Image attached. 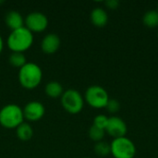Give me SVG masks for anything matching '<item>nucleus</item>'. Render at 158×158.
<instances>
[{
    "instance_id": "39448f33",
    "label": "nucleus",
    "mask_w": 158,
    "mask_h": 158,
    "mask_svg": "<svg viewBox=\"0 0 158 158\" xmlns=\"http://www.w3.org/2000/svg\"><path fill=\"white\" fill-rule=\"evenodd\" d=\"M84 101L91 107L95 109L106 108L109 98L107 91L100 85L88 87L84 94Z\"/></svg>"
},
{
    "instance_id": "b1692460",
    "label": "nucleus",
    "mask_w": 158,
    "mask_h": 158,
    "mask_svg": "<svg viewBox=\"0 0 158 158\" xmlns=\"http://www.w3.org/2000/svg\"><path fill=\"white\" fill-rule=\"evenodd\" d=\"M156 10H157V11H158V5H157V9H156Z\"/></svg>"
},
{
    "instance_id": "ddd939ff",
    "label": "nucleus",
    "mask_w": 158,
    "mask_h": 158,
    "mask_svg": "<svg viewBox=\"0 0 158 158\" xmlns=\"http://www.w3.org/2000/svg\"><path fill=\"white\" fill-rule=\"evenodd\" d=\"M44 93L45 94L53 99L60 98L64 93V89L61 83H59L56 81H51L46 83L44 87Z\"/></svg>"
},
{
    "instance_id": "f03ea898",
    "label": "nucleus",
    "mask_w": 158,
    "mask_h": 158,
    "mask_svg": "<svg viewBox=\"0 0 158 158\" xmlns=\"http://www.w3.org/2000/svg\"><path fill=\"white\" fill-rule=\"evenodd\" d=\"M33 41V33L26 27H22L10 31L6 39V44L10 51L23 53L32 46Z\"/></svg>"
},
{
    "instance_id": "4468645a",
    "label": "nucleus",
    "mask_w": 158,
    "mask_h": 158,
    "mask_svg": "<svg viewBox=\"0 0 158 158\" xmlns=\"http://www.w3.org/2000/svg\"><path fill=\"white\" fill-rule=\"evenodd\" d=\"M16 135L22 142L30 141L33 136V129L28 122H22L16 129Z\"/></svg>"
},
{
    "instance_id": "a211bd4d",
    "label": "nucleus",
    "mask_w": 158,
    "mask_h": 158,
    "mask_svg": "<svg viewBox=\"0 0 158 158\" xmlns=\"http://www.w3.org/2000/svg\"><path fill=\"white\" fill-rule=\"evenodd\" d=\"M88 135H89V138L93 142L98 143V142L103 141V139L106 135V131L103 129L97 128L94 125H92L88 131Z\"/></svg>"
},
{
    "instance_id": "0eeeda50",
    "label": "nucleus",
    "mask_w": 158,
    "mask_h": 158,
    "mask_svg": "<svg viewBox=\"0 0 158 158\" xmlns=\"http://www.w3.org/2000/svg\"><path fill=\"white\" fill-rule=\"evenodd\" d=\"M48 19L45 14L33 11L29 13L24 19V27H26L31 32L40 33L46 30L48 27Z\"/></svg>"
},
{
    "instance_id": "4be33fe9",
    "label": "nucleus",
    "mask_w": 158,
    "mask_h": 158,
    "mask_svg": "<svg viewBox=\"0 0 158 158\" xmlns=\"http://www.w3.org/2000/svg\"><path fill=\"white\" fill-rule=\"evenodd\" d=\"M3 49H4V41H3L2 36L0 35V54L2 53Z\"/></svg>"
},
{
    "instance_id": "412c9836",
    "label": "nucleus",
    "mask_w": 158,
    "mask_h": 158,
    "mask_svg": "<svg viewBox=\"0 0 158 158\" xmlns=\"http://www.w3.org/2000/svg\"><path fill=\"white\" fill-rule=\"evenodd\" d=\"M119 1L118 0H106L105 2V5L108 8V9H111V10H114V9H117L118 6H119Z\"/></svg>"
},
{
    "instance_id": "5701e85b",
    "label": "nucleus",
    "mask_w": 158,
    "mask_h": 158,
    "mask_svg": "<svg viewBox=\"0 0 158 158\" xmlns=\"http://www.w3.org/2000/svg\"><path fill=\"white\" fill-rule=\"evenodd\" d=\"M2 3H4L3 1H0V4H2Z\"/></svg>"
},
{
    "instance_id": "1a4fd4ad",
    "label": "nucleus",
    "mask_w": 158,
    "mask_h": 158,
    "mask_svg": "<svg viewBox=\"0 0 158 158\" xmlns=\"http://www.w3.org/2000/svg\"><path fill=\"white\" fill-rule=\"evenodd\" d=\"M106 133H107L109 136L113 137L114 139L125 137L128 131L127 124L125 121L117 116H113L108 118L107 125L105 129Z\"/></svg>"
},
{
    "instance_id": "f257e3e1",
    "label": "nucleus",
    "mask_w": 158,
    "mask_h": 158,
    "mask_svg": "<svg viewBox=\"0 0 158 158\" xmlns=\"http://www.w3.org/2000/svg\"><path fill=\"white\" fill-rule=\"evenodd\" d=\"M18 80L21 87L26 90L37 88L43 81V70L34 62H27L19 69Z\"/></svg>"
},
{
    "instance_id": "f3484780",
    "label": "nucleus",
    "mask_w": 158,
    "mask_h": 158,
    "mask_svg": "<svg viewBox=\"0 0 158 158\" xmlns=\"http://www.w3.org/2000/svg\"><path fill=\"white\" fill-rule=\"evenodd\" d=\"M94 152L99 157H106V156L111 155L110 143L104 142V141L95 143V144L94 146Z\"/></svg>"
},
{
    "instance_id": "423d86ee",
    "label": "nucleus",
    "mask_w": 158,
    "mask_h": 158,
    "mask_svg": "<svg viewBox=\"0 0 158 158\" xmlns=\"http://www.w3.org/2000/svg\"><path fill=\"white\" fill-rule=\"evenodd\" d=\"M110 147L111 155L114 158H134L137 152L134 143L126 136L114 139Z\"/></svg>"
},
{
    "instance_id": "f8f14e48",
    "label": "nucleus",
    "mask_w": 158,
    "mask_h": 158,
    "mask_svg": "<svg viewBox=\"0 0 158 158\" xmlns=\"http://www.w3.org/2000/svg\"><path fill=\"white\" fill-rule=\"evenodd\" d=\"M91 22L98 28L105 27L108 22L107 12L102 7H95L92 10L90 14Z\"/></svg>"
},
{
    "instance_id": "393cba45",
    "label": "nucleus",
    "mask_w": 158,
    "mask_h": 158,
    "mask_svg": "<svg viewBox=\"0 0 158 158\" xmlns=\"http://www.w3.org/2000/svg\"><path fill=\"white\" fill-rule=\"evenodd\" d=\"M84 158H90V157H84Z\"/></svg>"
},
{
    "instance_id": "9b49d317",
    "label": "nucleus",
    "mask_w": 158,
    "mask_h": 158,
    "mask_svg": "<svg viewBox=\"0 0 158 158\" xmlns=\"http://www.w3.org/2000/svg\"><path fill=\"white\" fill-rule=\"evenodd\" d=\"M5 23L11 31H15L24 27V18L19 11L10 10L5 16Z\"/></svg>"
},
{
    "instance_id": "2eb2a0df",
    "label": "nucleus",
    "mask_w": 158,
    "mask_h": 158,
    "mask_svg": "<svg viewBox=\"0 0 158 158\" xmlns=\"http://www.w3.org/2000/svg\"><path fill=\"white\" fill-rule=\"evenodd\" d=\"M143 23L147 28H157L158 27V11L155 9L148 10L143 16Z\"/></svg>"
},
{
    "instance_id": "20e7f679",
    "label": "nucleus",
    "mask_w": 158,
    "mask_h": 158,
    "mask_svg": "<svg viewBox=\"0 0 158 158\" xmlns=\"http://www.w3.org/2000/svg\"><path fill=\"white\" fill-rule=\"evenodd\" d=\"M62 107L65 111L71 115H77L81 113L84 106V97L76 89H68L64 91L60 97Z\"/></svg>"
},
{
    "instance_id": "7ed1b4c3",
    "label": "nucleus",
    "mask_w": 158,
    "mask_h": 158,
    "mask_svg": "<svg viewBox=\"0 0 158 158\" xmlns=\"http://www.w3.org/2000/svg\"><path fill=\"white\" fill-rule=\"evenodd\" d=\"M22 122V108L17 104H7L0 109V125L7 130H16Z\"/></svg>"
},
{
    "instance_id": "6ab92c4d",
    "label": "nucleus",
    "mask_w": 158,
    "mask_h": 158,
    "mask_svg": "<svg viewBox=\"0 0 158 158\" xmlns=\"http://www.w3.org/2000/svg\"><path fill=\"white\" fill-rule=\"evenodd\" d=\"M107 121H108V118L106 115L99 114V115H97V116L94 117L93 125H94L97 128H100V129L105 130L106 127V125H107Z\"/></svg>"
},
{
    "instance_id": "9d476101",
    "label": "nucleus",
    "mask_w": 158,
    "mask_h": 158,
    "mask_svg": "<svg viewBox=\"0 0 158 158\" xmlns=\"http://www.w3.org/2000/svg\"><path fill=\"white\" fill-rule=\"evenodd\" d=\"M61 40L58 34L50 32L47 33L41 41V49L46 55H53L60 48Z\"/></svg>"
},
{
    "instance_id": "6e6552de",
    "label": "nucleus",
    "mask_w": 158,
    "mask_h": 158,
    "mask_svg": "<svg viewBox=\"0 0 158 158\" xmlns=\"http://www.w3.org/2000/svg\"><path fill=\"white\" fill-rule=\"evenodd\" d=\"M24 119L30 122H35L42 119L45 114V107L39 101L28 102L22 108Z\"/></svg>"
},
{
    "instance_id": "aec40b11",
    "label": "nucleus",
    "mask_w": 158,
    "mask_h": 158,
    "mask_svg": "<svg viewBox=\"0 0 158 158\" xmlns=\"http://www.w3.org/2000/svg\"><path fill=\"white\" fill-rule=\"evenodd\" d=\"M106 109L111 114H116L120 110V103L117 99H109Z\"/></svg>"
},
{
    "instance_id": "dca6fc26",
    "label": "nucleus",
    "mask_w": 158,
    "mask_h": 158,
    "mask_svg": "<svg viewBox=\"0 0 158 158\" xmlns=\"http://www.w3.org/2000/svg\"><path fill=\"white\" fill-rule=\"evenodd\" d=\"M8 63L13 67V68H17V69H20L22 68L26 63V56L23 53H17V52H12L9 55L8 57Z\"/></svg>"
}]
</instances>
